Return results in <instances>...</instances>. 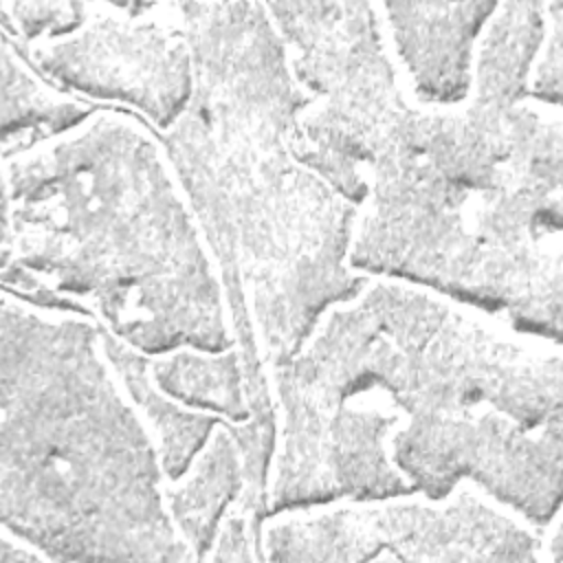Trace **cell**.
I'll return each instance as SVG.
<instances>
[{"mask_svg":"<svg viewBox=\"0 0 563 563\" xmlns=\"http://www.w3.org/2000/svg\"><path fill=\"white\" fill-rule=\"evenodd\" d=\"M143 365L165 394L189 407L231 420H246L253 413L246 367L235 343L222 350L178 345L165 352H143Z\"/></svg>","mask_w":563,"mask_h":563,"instance_id":"10","label":"cell"},{"mask_svg":"<svg viewBox=\"0 0 563 563\" xmlns=\"http://www.w3.org/2000/svg\"><path fill=\"white\" fill-rule=\"evenodd\" d=\"M308 101L292 147L356 209L347 264L561 336L563 103L526 92L543 0L497 2L466 95L422 101L369 2H266Z\"/></svg>","mask_w":563,"mask_h":563,"instance_id":"1","label":"cell"},{"mask_svg":"<svg viewBox=\"0 0 563 563\" xmlns=\"http://www.w3.org/2000/svg\"><path fill=\"white\" fill-rule=\"evenodd\" d=\"M18 51L53 86L132 112L158 134L183 112L194 86L180 2H84L73 29Z\"/></svg>","mask_w":563,"mask_h":563,"instance_id":"7","label":"cell"},{"mask_svg":"<svg viewBox=\"0 0 563 563\" xmlns=\"http://www.w3.org/2000/svg\"><path fill=\"white\" fill-rule=\"evenodd\" d=\"M0 332V523L53 561H196L106 328L2 290Z\"/></svg>","mask_w":563,"mask_h":563,"instance_id":"5","label":"cell"},{"mask_svg":"<svg viewBox=\"0 0 563 563\" xmlns=\"http://www.w3.org/2000/svg\"><path fill=\"white\" fill-rule=\"evenodd\" d=\"M53 559L31 539L0 523V563H51Z\"/></svg>","mask_w":563,"mask_h":563,"instance_id":"15","label":"cell"},{"mask_svg":"<svg viewBox=\"0 0 563 563\" xmlns=\"http://www.w3.org/2000/svg\"><path fill=\"white\" fill-rule=\"evenodd\" d=\"M541 24V37L526 75V92L550 103H563V0H543Z\"/></svg>","mask_w":563,"mask_h":563,"instance_id":"14","label":"cell"},{"mask_svg":"<svg viewBox=\"0 0 563 563\" xmlns=\"http://www.w3.org/2000/svg\"><path fill=\"white\" fill-rule=\"evenodd\" d=\"M266 512L475 479L537 523L561 506L563 343L427 284L365 275L266 372Z\"/></svg>","mask_w":563,"mask_h":563,"instance_id":"2","label":"cell"},{"mask_svg":"<svg viewBox=\"0 0 563 563\" xmlns=\"http://www.w3.org/2000/svg\"><path fill=\"white\" fill-rule=\"evenodd\" d=\"M497 2H378L391 57L422 101L466 95L475 40Z\"/></svg>","mask_w":563,"mask_h":563,"instance_id":"9","label":"cell"},{"mask_svg":"<svg viewBox=\"0 0 563 563\" xmlns=\"http://www.w3.org/2000/svg\"><path fill=\"white\" fill-rule=\"evenodd\" d=\"M84 2L77 0H46V2H15L0 0L2 33L15 46L59 35L73 29L81 18Z\"/></svg>","mask_w":563,"mask_h":563,"instance_id":"13","label":"cell"},{"mask_svg":"<svg viewBox=\"0 0 563 563\" xmlns=\"http://www.w3.org/2000/svg\"><path fill=\"white\" fill-rule=\"evenodd\" d=\"M106 345L117 363L123 380L147 420L161 453L163 468L169 477L178 475L194 453L207 440L211 427L224 418L220 413L189 407L169 394H165L145 372L143 352L119 341L106 330Z\"/></svg>","mask_w":563,"mask_h":563,"instance_id":"12","label":"cell"},{"mask_svg":"<svg viewBox=\"0 0 563 563\" xmlns=\"http://www.w3.org/2000/svg\"><path fill=\"white\" fill-rule=\"evenodd\" d=\"M194 59L187 106L161 132L220 264L251 409L266 372L361 275L347 264L356 205L292 147L310 99L266 2H180Z\"/></svg>","mask_w":563,"mask_h":563,"instance_id":"3","label":"cell"},{"mask_svg":"<svg viewBox=\"0 0 563 563\" xmlns=\"http://www.w3.org/2000/svg\"><path fill=\"white\" fill-rule=\"evenodd\" d=\"M2 290L92 314L141 350L238 341L220 264L169 152L141 117L95 108L2 154Z\"/></svg>","mask_w":563,"mask_h":563,"instance_id":"4","label":"cell"},{"mask_svg":"<svg viewBox=\"0 0 563 563\" xmlns=\"http://www.w3.org/2000/svg\"><path fill=\"white\" fill-rule=\"evenodd\" d=\"M271 451V411H253L246 420L220 418L187 466L167 475V508L196 561H205L220 519L240 495L251 488L266 493Z\"/></svg>","mask_w":563,"mask_h":563,"instance_id":"8","label":"cell"},{"mask_svg":"<svg viewBox=\"0 0 563 563\" xmlns=\"http://www.w3.org/2000/svg\"><path fill=\"white\" fill-rule=\"evenodd\" d=\"M541 528L475 479L422 490L336 497L266 512L262 561H534Z\"/></svg>","mask_w":563,"mask_h":563,"instance_id":"6","label":"cell"},{"mask_svg":"<svg viewBox=\"0 0 563 563\" xmlns=\"http://www.w3.org/2000/svg\"><path fill=\"white\" fill-rule=\"evenodd\" d=\"M0 42L2 154L22 150L46 136H53L99 108L44 79L18 51L11 37L2 31Z\"/></svg>","mask_w":563,"mask_h":563,"instance_id":"11","label":"cell"}]
</instances>
